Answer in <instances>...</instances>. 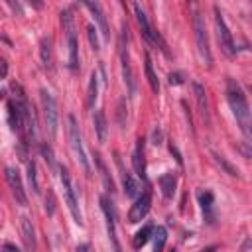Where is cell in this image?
Segmentation results:
<instances>
[{
    "instance_id": "6da1fadb",
    "label": "cell",
    "mask_w": 252,
    "mask_h": 252,
    "mask_svg": "<svg viewBox=\"0 0 252 252\" xmlns=\"http://www.w3.org/2000/svg\"><path fill=\"white\" fill-rule=\"evenodd\" d=\"M226 98H228V104L240 124V130L244 132L246 138H252V118H250V108H248V102H246V96L240 89V85L234 81V79H226Z\"/></svg>"
},
{
    "instance_id": "7a4b0ae2",
    "label": "cell",
    "mask_w": 252,
    "mask_h": 252,
    "mask_svg": "<svg viewBox=\"0 0 252 252\" xmlns=\"http://www.w3.org/2000/svg\"><path fill=\"white\" fill-rule=\"evenodd\" d=\"M193 32H195V43H197V51H199L201 59L205 61L207 67H213V53H211V45H209L207 26H205V18L199 10L193 12Z\"/></svg>"
},
{
    "instance_id": "3957f363",
    "label": "cell",
    "mask_w": 252,
    "mask_h": 252,
    "mask_svg": "<svg viewBox=\"0 0 252 252\" xmlns=\"http://www.w3.org/2000/svg\"><path fill=\"white\" fill-rule=\"evenodd\" d=\"M61 24H63L65 39H67V49H69V67L75 71V69H79V41H77L75 20L69 10L61 12Z\"/></svg>"
},
{
    "instance_id": "277c9868",
    "label": "cell",
    "mask_w": 252,
    "mask_h": 252,
    "mask_svg": "<svg viewBox=\"0 0 252 252\" xmlns=\"http://www.w3.org/2000/svg\"><path fill=\"white\" fill-rule=\"evenodd\" d=\"M118 49H120V61H122V77L128 89V94L136 93V79H134V71L130 65V53H128V28L126 24H122V33L118 39Z\"/></svg>"
},
{
    "instance_id": "5b68a950",
    "label": "cell",
    "mask_w": 252,
    "mask_h": 252,
    "mask_svg": "<svg viewBox=\"0 0 252 252\" xmlns=\"http://www.w3.org/2000/svg\"><path fill=\"white\" fill-rule=\"evenodd\" d=\"M67 122H69V142H71L73 154H75L77 161L81 163V167L85 169V173H87V175H91V163H89L87 152H85V148H83V140H81L79 124H77V120H75V116H73V114H69Z\"/></svg>"
},
{
    "instance_id": "8992f818",
    "label": "cell",
    "mask_w": 252,
    "mask_h": 252,
    "mask_svg": "<svg viewBox=\"0 0 252 252\" xmlns=\"http://www.w3.org/2000/svg\"><path fill=\"white\" fill-rule=\"evenodd\" d=\"M61 185H63V197H65L67 209H69L73 220L81 226L83 224V215H81V209H79V201H77V195H75V189H73L71 175H69V171L65 167H61Z\"/></svg>"
},
{
    "instance_id": "52a82bcc",
    "label": "cell",
    "mask_w": 252,
    "mask_h": 252,
    "mask_svg": "<svg viewBox=\"0 0 252 252\" xmlns=\"http://www.w3.org/2000/svg\"><path fill=\"white\" fill-rule=\"evenodd\" d=\"M215 30H217V39H219V45L222 49V53L226 57H232L236 53V47H234V39H232V33L220 14L219 8H215Z\"/></svg>"
},
{
    "instance_id": "ba28073f",
    "label": "cell",
    "mask_w": 252,
    "mask_h": 252,
    "mask_svg": "<svg viewBox=\"0 0 252 252\" xmlns=\"http://www.w3.org/2000/svg\"><path fill=\"white\" fill-rule=\"evenodd\" d=\"M41 108H43V118H45V124H47V130H49V136L55 138L57 136V120H59V112H57V104L53 100V96L43 89L41 93Z\"/></svg>"
},
{
    "instance_id": "9c48e42d",
    "label": "cell",
    "mask_w": 252,
    "mask_h": 252,
    "mask_svg": "<svg viewBox=\"0 0 252 252\" xmlns=\"http://www.w3.org/2000/svg\"><path fill=\"white\" fill-rule=\"evenodd\" d=\"M150 207H152V189L148 185L146 191L142 195H138L136 201H134V205L130 207V211H128V222H140L148 215Z\"/></svg>"
},
{
    "instance_id": "30bf717a",
    "label": "cell",
    "mask_w": 252,
    "mask_h": 252,
    "mask_svg": "<svg viewBox=\"0 0 252 252\" xmlns=\"http://www.w3.org/2000/svg\"><path fill=\"white\" fill-rule=\"evenodd\" d=\"M6 183H8V187L12 189V195H14L16 203L22 205V207H26V205H28V197H26L24 183H22L20 173L16 171V167H6Z\"/></svg>"
},
{
    "instance_id": "8fae6325",
    "label": "cell",
    "mask_w": 252,
    "mask_h": 252,
    "mask_svg": "<svg viewBox=\"0 0 252 252\" xmlns=\"http://www.w3.org/2000/svg\"><path fill=\"white\" fill-rule=\"evenodd\" d=\"M100 209H102V213H104V217H106L108 236H110V240L114 242V248L118 250V248H120V244L116 242V213H114L112 203H110V199H108L106 195H102V197H100Z\"/></svg>"
},
{
    "instance_id": "7c38bea8",
    "label": "cell",
    "mask_w": 252,
    "mask_h": 252,
    "mask_svg": "<svg viewBox=\"0 0 252 252\" xmlns=\"http://www.w3.org/2000/svg\"><path fill=\"white\" fill-rule=\"evenodd\" d=\"M89 10H91V14H93V18L96 20V24H98V28H100V33L104 35V39H110V32H108V24H106V16H104V12H102V8H100V4L98 2H94V0H81Z\"/></svg>"
},
{
    "instance_id": "4fadbf2b",
    "label": "cell",
    "mask_w": 252,
    "mask_h": 252,
    "mask_svg": "<svg viewBox=\"0 0 252 252\" xmlns=\"http://www.w3.org/2000/svg\"><path fill=\"white\" fill-rule=\"evenodd\" d=\"M132 167L140 179H146V158H144V140L138 138L132 152Z\"/></svg>"
},
{
    "instance_id": "5bb4252c",
    "label": "cell",
    "mask_w": 252,
    "mask_h": 252,
    "mask_svg": "<svg viewBox=\"0 0 252 252\" xmlns=\"http://www.w3.org/2000/svg\"><path fill=\"white\" fill-rule=\"evenodd\" d=\"M116 163H118L120 173H122V185H124V193H126V197L136 199V197H138V193H140V185H138V181L134 179V175H132L130 171H126V169L122 167V161H120L118 154H116Z\"/></svg>"
},
{
    "instance_id": "9a60e30c",
    "label": "cell",
    "mask_w": 252,
    "mask_h": 252,
    "mask_svg": "<svg viewBox=\"0 0 252 252\" xmlns=\"http://www.w3.org/2000/svg\"><path fill=\"white\" fill-rule=\"evenodd\" d=\"M93 124H94V132L100 144L106 142V134H108V122H106V114L104 110H96L93 116Z\"/></svg>"
},
{
    "instance_id": "2e32d148",
    "label": "cell",
    "mask_w": 252,
    "mask_h": 252,
    "mask_svg": "<svg viewBox=\"0 0 252 252\" xmlns=\"http://www.w3.org/2000/svg\"><path fill=\"white\" fill-rule=\"evenodd\" d=\"M193 91H195V98H197V104H199V110H201V116L205 120H209V100H207V93H205V87L201 83H193Z\"/></svg>"
},
{
    "instance_id": "e0dca14e",
    "label": "cell",
    "mask_w": 252,
    "mask_h": 252,
    "mask_svg": "<svg viewBox=\"0 0 252 252\" xmlns=\"http://www.w3.org/2000/svg\"><path fill=\"white\" fill-rule=\"evenodd\" d=\"M175 185H177V177H175V173L167 171V173H163V175L159 177L161 195H163L165 199H171V197H173V193H175Z\"/></svg>"
},
{
    "instance_id": "ac0fdd59",
    "label": "cell",
    "mask_w": 252,
    "mask_h": 252,
    "mask_svg": "<svg viewBox=\"0 0 252 252\" xmlns=\"http://www.w3.org/2000/svg\"><path fill=\"white\" fill-rule=\"evenodd\" d=\"M22 240H24V246L28 250L35 248V232H33V224L28 217L22 219Z\"/></svg>"
},
{
    "instance_id": "d6986e66",
    "label": "cell",
    "mask_w": 252,
    "mask_h": 252,
    "mask_svg": "<svg viewBox=\"0 0 252 252\" xmlns=\"http://www.w3.org/2000/svg\"><path fill=\"white\" fill-rule=\"evenodd\" d=\"M144 69H146V77H148V83H150V87H152V91L158 94L159 93V81H158V75L154 73V65H152V57L146 53L144 55Z\"/></svg>"
},
{
    "instance_id": "ffe728a7",
    "label": "cell",
    "mask_w": 252,
    "mask_h": 252,
    "mask_svg": "<svg viewBox=\"0 0 252 252\" xmlns=\"http://www.w3.org/2000/svg\"><path fill=\"white\" fill-rule=\"evenodd\" d=\"M152 234H154V224H144V226L136 232V236L132 238V246H134V248H142V246L150 240Z\"/></svg>"
},
{
    "instance_id": "44dd1931",
    "label": "cell",
    "mask_w": 252,
    "mask_h": 252,
    "mask_svg": "<svg viewBox=\"0 0 252 252\" xmlns=\"http://www.w3.org/2000/svg\"><path fill=\"white\" fill-rule=\"evenodd\" d=\"M39 57H41V63H43V67H47V69H51V41H49V37H43L41 41H39Z\"/></svg>"
},
{
    "instance_id": "7402d4cb",
    "label": "cell",
    "mask_w": 252,
    "mask_h": 252,
    "mask_svg": "<svg viewBox=\"0 0 252 252\" xmlns=\"http://www.w3.org/2000/svg\"><path fill=\"white\" fill-rule=\"evenodd\" d=\"M98 96V77L96 73H91V81H89V91H87V106L93 108L94 100Z\"/></svg>"
},
{
    "instance_id": "603a6c76",
    "label": "cell",
    "mask_w": 252,
    "mask_h": 252,
    "mask_svg": "<svg viewBox=\"0 0 252 252\" xmlns=\"http://www.w3.org/2000/svg\"><path fill=\"white\" fill-rule=\"evenodd\" d=\"M154 250L156 252H159V250H163V246H165V240H167V230H165V226H154Z\"/></svg>"
},
{
    "instance_id": "cb8c5ba5",
    "label": "cell",
    "mask_w": 252,
    "mask_h": 252,
    "mask_svg": "<svg viewBox=\"0 0 252 252\" xmlns=\"http://www.w3.org/2000/svg\"><path fill=\"white\" fill-rule=\"evenodd\" d=\"M28 183H30L32 191L37 195L39 193V181H37V165H35V161H28Z\"/></svg>"
},
{
    "instance_id": "d4e9b609",
    "label": "cell",
    "mask_w": 252,
    "mask_h": 252,
    "mask_svg": "<svg viewBox=\"0 0 252 252\" xmlns=\"http://www.w3.org/2000/svg\"><path fill=\"white\" fill-rule=\"evenodd\" d=\"M213 158H215V161H217V163H219V165H220V167H222V169H224L228 175H232V177H238V175H240L238 167H234V165H232V163H230L226 158H222L220 154H213Z\"/></svg>"
},
{
    "instance_id": "484cf974",
    "label": "cell",
    "mask_w": 252,
    "mask_h": 252,
    "mask_svg": "<svg viewBox=\"0 0 252 252\" xmlns=\"http://www.w3.org/2000/svg\"><path fill=\"white\" fill-rule=\"evenodd\" d=\"M94 161H96V165H98V169H100V177H102L106 189H108L110 193H114V183H112V179L108 177V171H106V167H104V163H102V159H100L98 154H94Z\"/></svg>"
},
{
    "instance_id": "4316f807",
    "label": "cell",
    "mask_w": 252,
    "mask_h": 252,
    "mask_svg": "<svg viewBox=\"0 0 252 252\" xmlns=\"http://www.w3.org/2000/svg\"><path fill=\"white\" fill-rule=\"evenodd\" d=\"M39 152H41V156H43L45 163L49 165V169H51V171H55V158H53L51 148H49L47 144H41V146H39Z\"/></svg>"
},
{
    "instance_id": "83f0119b",
    "label": "cell",
    "mask_w": 252,
    "mask_h": 252,
    "mask_svg": "<svg viewBox=\"0 0 252 252\" xmlns=\"http://www.w3.org/2000/svg\"><path fill=\"white\" fill-rule=\"evenodd\" d=\"M213 201H215V197H213V193H211V191H203V193H199V205H201V209H203L205 213H209V211H211Z\"/></svg>"
},
{
    "instance_id": "f1b7e54d",
    "label": "cell",
    "mask_w": 252,
    "mask_h": 252,
    "mask_svg": "<svg viewBox=\"0 0 252 252\" xmlns=\"http://www.w3.org/2000/svg\"><path fill=\"white\" fill-rule=\"evenodd\" d=\"M87 35H89V41H91V47H93L94 51H98V49H100V43H98V35H96V28H94L93 24H89V26H87Z\"/></svg>"
},
{
    "instance_id": "f546056e",
    "label": "cell",
    "mask_w": 252,
    "mask_h": 252,
    "mask_svg": "<svg viewBox=\"0 0 252 252\" xmlns=\"http://www.w3.org/2000/svg\"><path fill=\"white\" fill-rule=\"evenodd\" d=\"M45 211H47V215H53L55 213V199H53V193L51 191L45 197Z\"/></svg>"
},
{
    "instance_id": "4dcf8cb0",
    "label": "cell",
    "mask_w": 252,
    "mask_h": 252,
    "mask_svg": "<svg viewBox=\"0 0 252 252\" xmlns=\"http://www.w3.org/2000/svg\"><path fill=\"white\" fill-rule=\"evenodd\" d=\"M161 140H163L161 128H159V126H156V128L152 130V144H154V146H159V144H161Z\"/></svg>"
},
{
    "instance_id": "1f68e13d",
    "label": "cell",
    "mask_w": 252,
    "mask_h": 252,
    "mask_svg": "<svg viewBox=\"0 0 252 252\" xmlns=\"http://www.w3.org/2000/svg\"><path fill=\"white\" fill-rule=\"evenodd\" d=\"M185 83V79H183V75L181 73H169V85H183Z\"/></svg>"
},
{
    "instance_id": "d6a6232c",
    "label": "cell",
    "mask_w": 252,
    "mask_h": 252,
    "mask_svg": "<svg viewBox=\"0 0 252 252\" xmlns=\"http://www.w3.org/2000/svg\"><path fill=\"white\" fill-rule=\"evenodd\" d=\"M169 152H171V156L177 159V163L179 165H183V159H181V154H179V150H177V146L175 144H169Z\"/></svg>"
},
{
    "instance_id": "836d02e7",
    "label": "cell",
    "mask_w": 252,
    "mask_h": 252,
    "mask_svg": "<svg viewBox=\"0 0 252 252\" xmlns=\"http://www.w3.org/2000/svg\"><path fill=\"white\" fill-rule=\"evenodd\" d=\"M124 112H126V110H124V100H120V102H118V112H116L118 124H124V122H126V120H124Z\"/></svg>"
},
{
    "instance_id": "e575fe53",
    "label": "cell",
    "mask_w": 252,
    "mask_h": 252,
    "mask_svg": "<svg viewBox=\"0 0 252 252\" xmlns=\"http://www.w3.org/2000/svg\"><path fill=\"white\" fill-rule=\"evenodd\" d=\"M6 2H8V4H10L12 8H14V12H18V14H22V8L18 6V2H14V0H6Z\"/></svg>"
},
{
    "instance_id": "d590c367",
    "label": "cell",
    "mask_w": 252,
    "mask_h": 252,
    "mask_svg": "<svg viewBox=\"0 0 252 252\" xmlns=\"http://www.w3.org/2000/svg\"><path fill=\"white\" fill-rule=\"evenodd\" d=\"M32 2V6L35 8V10H41L43 8V0H30Z\"/></svg>"
},
{
    "instance_id": "8d00e7d4",
    "label": "cell",
    "mask_w": 252,
    "mask_h": 252,
    "mask_svg": "<svg viewBox=\"0 0 252 252\" xmlns=\"http://www.w3.org/2000/svg\"><path fill=\"white\" fill-rule=\"evenodd\" d=\"M0 63H2V79H6V75H8V63H6L4 59H2Z\"/></svg>"
},
{
    "instance_id": "74e56055",
    "label": "cell",
    "mask_w": 252,
    "mask_h": 252,
    "mask_svg": "<svg viewBox=\"0 0 252 252\" xmlns=\"http://www.w3.org/2000/svg\"><path fill=\"white\" fill-rule=\"evenodd\" d=\"M4 248H10V250H16V252H18V248H16V244H10V242H6V244H4Z\"/></svg>"
},
{
    "instance_id": "f35d334b",
    "label": "cell",
    "mask_w": 252,
    "mask_h": 252,
    "mask_svg": "<svg viewBox=\"0 0 252 252\" xmlns=\"http://www.w3.org/2000/svg\"><path fill=\"white\" fill-rule=\"evenodd\" d=\"M77 250H89V244H81V246H77Z\"/></svg>"
},
{
    "instance_id": "ab89813d",
    "label": "cell",
    "mask_w": 252,
    "mask_h": 252,
    "mask_svg": "<svg viewBox=\"0 0 252 252\" xmlns=\"http://www.w3.org/2000/svg\"><path fill=\"white\" fill-rule=\"evenodd\" d=\"M248 91H250V93H252V85H248Z\"/></svg>"
},
{
    "instance_id": "60d3db41",
    "label": "cell",
    "mask_w": 252,
    "mask_h": 252,
    "mask_svg": "<svg viewBox=\"0 0 252 252\" xmlns=\"http://www.w3.org/2000/svg\"><path fill=\"white\" fill-rule=\"evenodd\" d=\"M250 2H252V0H250Z\"/></svg>"
}]
</instances>
